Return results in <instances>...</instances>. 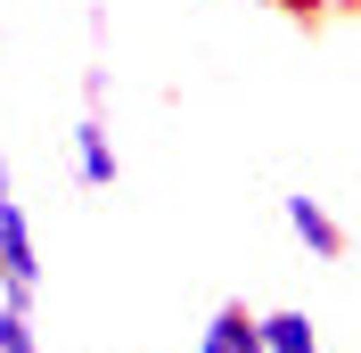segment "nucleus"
Segmentation results:
<instances>
[{
  "label": "nucleus",
  "instance_id": "nucleus-1",
  "mask_svg": "<svg viewBox=\"0 0 361 353\" xmlns=\"http://www.w3.org/2000/svg\"><path fill=\"white\" fill-rule=\"evenodd\" d=\"M0 255H8V287L17 304H42V239H33V214L17 198V173H8V148H0Z\"/></svg>",
  "mask_w": 361,
  "mask_h": 353
},
{
  "label": "nucleus",
  "instance_id": "nucleus-2",
  "mask_svg": "<svg viewBox=\"0 0 361 353\" xmlns=\"http://www.w3.org/2000/svg\"><path fill=\"white\" fill-rule=\"evenodd\" d=\"M66 156H74V181H82V189H115V181H123V156H115V132H107V115H99V107L74 115Z\"/></svg>",
  "mask_w": 361,
  "mask_h": 353
},
{
  "label": "nucleus",
  "instance_id": "nucleus-3",
  "mask_svg": "<svg viewBox=\"0 0 361 353\" xmlns=\"http://www.w3.org/2000/svg\"><path fill=\"white\" fill-rule=\"evenodd\" d=\"M279 222H288V239L304 246L312 263H337V255H345V222L329 214L312 189H288V198H279Z\"/></svg>",
  "mask_w": 361,
  "mask_h": 353
},
{
  "label": "nucleus",
  "instance_id": "nucleus-4",
  "mask_svg": "<svg viewBox=\"0 0 361 353\" xmlns=\"http://www.w3.org/2000/svg\"><path fill=\"white\" fill-rule=\"evenodd\" d=\"M197 353H263V312L222 304V312H214V321L197 329Z\"/></svg>",
  "mask_w": 361,
  "mask_h": 353
},
{
  "label": "nucleus",
  "instance_id": "nucleus-5",
  "mask_svg": "<svg viewBox=\"0 0 361 353\" xmlns=\"http://www.w3.org/2000/svg\"><path fill=\"white\" fill-rule=\"evenodd\" d=\"M263 353H320V329H312V312H295V304L263 312Z\"/></svg>",
  "mask_w": 361,
  "mask_h": 353
},
{
  "label": "nucleus",
  "instance_id": "nucleus-6",
  "mask_svg": "<svg viewBox=\"0 0 361 353\" xmlns=\"http://www.w3.org/2000/svg\"><path fill=\"white\" fill-rule=\"evenodd\" d=\"M0 353H42V337H33V304H17V296H0Z\"/></svg>",
  "mask_w": 361,
  "mask_h": 353
},
{
  "label": "nucleus",
  "instance_id": "nucleus-7",
  "mask_svg": "<svg viewBox=\"0 0 361 353\" xmlns=\"http://www.w3.org/2000/svg\"><path fill=\"white\" fill-rule=\"evenodd\" d=\"M82 107L107 115V66H82Z\"/></svg>",
  "mask_w": 361,
  "mask_h": 353
},
{
  "label": "nucleus",
  "instance_id": "nucleus-8",
  "mask_svg": "<svg viewBox=\"0 0 361 353\" xmlns=\"http://www.w3.org/2000/svg\"><path fill=\"white\" fill-rule=\"evenodd\" d=\"M0 287H8V255H0Z\"/></svg>",
  "mask_w": 361,
  "mask_h": 353
}]
</instances>
